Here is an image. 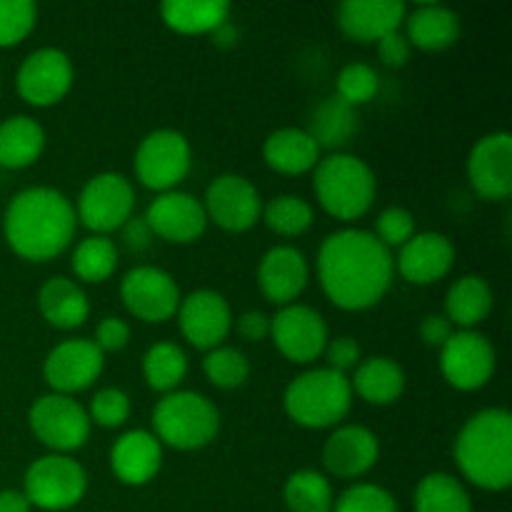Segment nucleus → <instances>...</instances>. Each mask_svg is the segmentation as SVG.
Here are the masks:
<instances>
[{"label": "nucleus", "instance_id": "1a4fd4ad", "mask_svg": "<svg viewBox=\"0 0 512 512\" xmlns=\"http://www.w3.org/2000/svg\"><path fill=\"white\" fill-rule=\"evenodd\" d=\"M75 218L93 235H105L123 228L135 210L133 183L123 173H98L83 185L75 200Z\"/></svg>", "mask_w": 512, "mask_h": 512}, {"label": "nucleus", "instance_id": "473e14b6", "mask_svg": "<svg viewBox=\"0 0 512 512\" xmlns=\"http://www.w3.org/2000/svg\"><path fill=\"white\" fill-rule=\"evenodd\" d=\"M188 375V355L178 343H155L143 355V378L160 395L175 393Z\"/></svg>", "mask_w": 512, "mask_h": 512}, {"label": "nucleus", "instance_id": "c9c22d12", "mask_svg": "<svg viewBox=\"0 0 512 512\" xmlns=\"http://www.w3.org/2000/svg\"><path fill=\"white\" fill-rule=\"evenodd\" d=\"M285 508L290 512H333L335 495L328 475L318 470H298L285 480Z\"/></svg>", "mask_w": 512, "mask_h": 512}, {"label": "nucleus", "instance_id": "ea45409f", "mask_svg": "<svg viewBox=\"0 0 512 512\" xmlns=\"http://www.w3.org/2000/svg\"><path fill=\"white\" fill-rule=\"evenodd\" d=\"M38 23V5L30 0H0V48L23 43Z\"/></svg>", "mask_w": 512, "mask_h": 512}, {"label": "nucleus", "instance_id": "c03bdc74", "mask_svg": "<svg viewBox=\"0 0 512 512\" xmlns=\"http://www.w3.org/2000/svg\"><path fill=\"white\" fill-rule=\"evenodd\" d=\"M325 355V368L335 370L340 375H348L350 370H355L363 360V350H360V343L355 338H333L328 340L323 350Z\"/></svg>", "mask_w": 512, "mask_h": 512}, {"label": "nucleus", "instance_id": "37998d69", "mask_svg": "<svg viewBox=\"0 0 512 512\" xmlns=\"http://www.w3.org/2000/svg\"><path fill=\"white\" fill-rule=\"evenodd\" d=\"M415 230V215L410 210L400 208V205H390L375 220V238L385 245V248L393 253V248H403L413 235Z\"/></svg>", "mask_w": 512, "mask_h": 512}, {"label": "nucleus", "instance_id": "39448f33", "mask_svg": "<svg viewBox=\"0 0 512 512\" xmlns=\"http://www.w3.org/2000/svg\"><path fill=\"white\" fill-rule=\"evenodd\" d=\"M283 408L300 428H338L353 408L350 378L330 368L305 370L285 388Z\"/></svg>", "mask_w": 512, "mask_h": 512}, {"label": "nucleus", "instance_id": "ddd939ff", "mask_svg": "<svg viewBox=\"0 0 512 512\" xmlns=\"http://www.w3.org/2000/svg\"><path fill=\"white\" fill-rule=\"evenodd\" d=\"M73 80V60L65 50L40 48L20 63L15 88H18L20 98L33 108H50L70 93Z\"/></svg>", "mask_w": 512, "mask_h": 512}, {"label": "nucleus", "instance_id": "6e6552de", "mask_svg": "<svg viewBox=\"0 0 512 512\" xmlns=\"http://www.w3.org/2000/svg\"><path fill=\"white\" fill-rule=\"evenodd\" d=\"M135 178L153 193H170L188 178L193 168V148L180 130L160 128L140 140L133 158Z\"/></svg>", "mask_w": 512, "mask_h": 512}, {"label": "nucleus", "instance_id": "7c9ffc66", "mask_svg": "<svg viewBox=\"0 0 512 512\" xmlns=\"http://www.w3.org/2000/svg\"><path fill=\"white\" fill-rule=\"evenodd\" d=\"M45 150V130L30 115H13L0 123V168L23 170L38 163Z\"/></svg>", "mask_w": 512, "mask_h": 512}, {"label": "nucleus", "instance_id": "aec40b11", "mask_svg": "<svg viewBox=\"0 0 512 512\" xmlns=\"http://www.w3.org/2000/svg\"><path fill=\"white\" fill-rule=\"evenodd\" d=\"M380 440L365 425H338L323 445V468L333 478L358 480L378 465Z\"/></svg>", "mask_w": 512, "mask_h": 512}, {"label": "nucleus", "instance_id": "bb28decb", "mask_svg": "<svg viewBox=\"0 0 512 512\" xmlns=\"http://www.w3.org/2000/svg\"><path fill=\"white\" fill-rule=\"evenodd\" d=\"M38 310L50 328L78 330L88 320L90 303L80 283L55 275L38 290Z\"/></svg>", "mask_w": 512, "mask_h": 512}, {"label": "nucleus", "instance_id": "c756f323", "mask_svg": "<svg viewBox=\"0 0 512 512\" xmlns=\"http://www.w3.org/2000/svg\"><path fill=\"white\" fill-rule=\"evenodd\" d=\"M310 138L318 143L320 150H330V153H340L350 140L358 135L360 130V115L358 110L350 108L340 98L330 95L323 98L313 108L308 118Z\"/></svg>", "mask_w": 512, "mask_h": 512}, {"label": "nucleus", "instance_id": "603ef678", "mask_svg": "<svg viewBox=\"0 0 512 512\" xmlns=\"http://www.w3.org/2000/svg\"><path fill=\"white\" fill-rule=\"evenodd\" d=\"M210 38H213V43L220 45V48H233V45L238 43V28H235V25L228 20V23L220 25V28L215 30Z\"/></svg>", "mask_w": 512, "mask_h": 512}, {"label": "nucleus", "instance_id": "f257e3e1", "mask_svg": "<svg viewBox=\"0 0 512 512\" xmlns=\"http://www.w3.org/2000/svg\"><path fill=\"white\" fill-rule=\"evenodd\" d=\"M315 268L325 298L348 313L375 308L395 278L393 253L370 230L360 228L330 233L320 245Z\"/></svg>", "mask_w": 512, "mask_h": 512}, {"label": "nucleus", "instance_id": "3c124183", "mask_svg": "<svg viewBox=\"0 0 512 512\" xmlns=\"http://www.w3.org/2000/svg\"><path fill=\"white\" fill-rule=\"evenodd\" d=\"M33 505L28 503L23 490H0V512H30Z\"/></svg>", "mask_w": 512, "mask_h": 512}, {"label": "nucleus", "instance_id": "49530a36", "mask_svg": "<svg viewBox=\"0 0 512 512\" xmlns=\"http://www.w3.org/2000/svg\"><path fill=\"white\" fill-rule=\"evenodd\" d=\"M375 45H378V58L385 68H403L410 60V50H413L403 30H393Z\"/></svg>", "mask_w": 512, "mask_h": 512}, {"label": "nucleus", "instance_id": "20e7f679", "mask_svg": "<svg viewBox=\"0 0 512 512\" xmlns=\"http://www.w3.org/2000/svg\"><path fill=\"white\" fill-rule=\"evenodd\" d=\"M313 190L320 208L340 223L360 220L375 203L378 180L370 165L350 153H330L313 170Z\"/></svg>", "mask_w": 512, "mask_h": 512}, {"label": "nucleus", "instance_id": "a18cd8bd", "mask_svg": "<svg viewBox=\"0 0 512 512\" xmlns=\"http://www.w3.org/2000/svg\"><path fill=\"white\" fill-rule=\"evenodd\" d=\"M95 345L100 353H120L130 343V325L123 318H103L95 328Z\"/></svg>", "mask_w": 512, "mask_h": 512}, {"label": "nucleus", "instance_id": "4be33fe9", "mask_svg": "<svg viewBox=\"0 0 512 512\" xmlns=\"http://www.w3.org/2000/svg\"><path fill=\"white\" fill-rule=\"evenodd\" d=\"M455 265V245L448 235L415 233L395 258V273L413 285H433L443 280Z\"/></svg>", "mask_w": 512, "mask_h": 512}, {"label": "nucleus", "instance_id": "b1692460", "mask_svg": "<svg viewBox=\"0 0 512 512\" xmlns=\"http://www.w3.org/2000/svg\"><path fill=\"white\" fill-rule=\"evenodd\" d=\"M408 5L400 0H345L338 5L340 33L355 43H378L403 25Z\"/></svg>", "mask_w": 512, "mask_h": 512}, {"label": "nucleus", "instance_id": "6ab92c4d", "mask_svg": "<svg viewBox=\"0 0 512 512\" xmlns=\"http://www.w3.org/2000/svg\"><path fill=\"white\" fill-rule=\"evenodd\" d=\"M143 218L153 238H160L173 245L195 243V240L203 238L210 225L203 200L190 193H183V190H170V193L155 195Z\"/></svg>", "mask_w": 512, "mask_h": 512}, {"label": "nucleus", "instance_id": "0eeeda50", "mask_svg": "<svg viewBox=\"0 0 512 512\" xmlns=\"http://www.w3.org/2000/svg\"><path fill=\"white\" fill-rule=\"evenodd\" d=\"M23 493L38 510H70L88 493V473L70 455H43L25 470Z\"/></svg>", "mask_w": 512, "mask_h": 512}, {"label": "nucleus", "instance_id": "4468645a", "mask_svg": "<svg viewBox=\"0 0 512 512\" xmlns=\"http://www.w3.org/2000/svg\"><path fill=\"white\" fill-rule=\"evenodd\" d=\"M270 338L283 358L295 365H310L328 345V325L310 305H285L270 318Z\"/></svg>", "mask_w": 512, "mask_h": 512}, {"label": "nucleus", "instance_id": "dca6fc26", "mask_svg": "<svg viewBox=\"0 0 512 512\" xmlns=\"http://www.w3.org/2000/svg\"><path fill=\"white\" fill-rule=\"evenodd\" d=\"M105 368V355L98 345L88 338L63 340L55 345L43 363V378L48 388L58 395L83 393L95 380L100 378Z\"/></svg>", "mask_w": 512, "mask_h": 512}, {"label": "nucleus", "instance_id": "72a5a7b5", "mask_svg": "<svg viewBox=\"0 0 512 512\" xmlns=\"http://www.w3.org/2000/svg\"><path fill=\"white\" fill-rule=\"evenodd\" d=\"M415 512H475L468 488L450 473H428L415 488Z\"/></svg>", "mask_w": 512, "mask_h": 512}, {"label": "nucleus", "instance_id": "f03ea898", "mask_svg": "<svg viewBox=\"0 0 512 512\" xmlns=\"http://www.w3.org/2000/svg\"><path fill=\"white\" fill-rule=\"evenodd\" d=\"M78 230L75 208L60 190L48 185L20 190L3 215L8 248L30 263H48L70 248Z\"/></svg>", "mask_w": 512, "mask_h": 512}, {"label": "nucleus", "instance_id": "a878e982", "mask_svg": "<svg viewBox=\"0 0 512 512\" xmlns=\"http://www.w3.org/2000/svg\"><path fill=\"white\" fill-rule=\"evenodd\" d=\"M320 158H323V150L305 128H280L270 133L263 143L265 165L280 175L313 173Z\"/></svg>", "mask_w": 512, "mask_h": 512}, {"label": "nucleus", "instance_id": "412c9836", "mask_svg": "<svg viewBox=\"0 0 512 512\" xmlns=\"http://www.w3.org/2000/svg\"><path fill=\"white\" fill-rule=\"evenodd\" d=\"M310 280V265L293 245H275L260 258L258 288L268 303L285 308L303 295Z\"/></svg>", "mask_w": 512, "mask_h": 512}, {"label": "nucleus", "instance_id": "09e8293b", "mask_svg": "<svg viewBox=\"0 0 512 512\" xmlns=\"http://www.w3.org/2000/svg\"><path fill=\"white\" fill-rule=\"evenodd\" d=\"M455 328L443 313L425 315L423 323H420V340H423L428 348H443L450 338H453Z\"/></svg>", "mask_w": 512, "mask_h": 512}, {"label": "nucleus", "instance_id": "c85d7f7f", "mask_svg": "<svg viewBox=\"0 0 512 512\" xmlns=\"http://www.w3.org/2000/svg\"><path fill=\"white\" fill-rule=\"evenodd\" d=\"M493 288L483 275H463L445 293V318L460 330H478L493 313Z\"/></svg>", "mask_w": 512, "mask_h": 512}, {"label": "nucleus", "instance_id": "8fccbe9b", "mask_svg": "<svg viewBox=\"0 0 512 512\" xmlns=\"http://www.w3.org/2000/svg\"><path fill=\"white\" fill-rule=\"evenodd\" d=\"M120 243L128 253L140 255L153 245V233H150L145 218H130L128 223L120 228Z\"/></svg>", "mask_w": 512, "mask_h": 512}, {"label": "nucleus", "instance_id": "f704fd0d", "mask_svg": "<svg viewBox=\"0 0 512 512\" xmlns=\"http://www.w3.org/2000/svg\"><path fill=\"white\" fill-rule=\"evenodd\" d=\"M118 245L105 235H90L73 250V275L80 283L100 285L118 270Z\"/></svg>", "mask_w": 512, "mask_h": 512}, {"label": "nucleus", "instance_id": "7ed1b4c3", "mask_svg": "<svg viewBox=\"0 0 512 512\" xmlns=\"http://www.w3.org/2000/svg\"><path fill=\"white\" fill-rule=\"evenodd\" d=\"M460 475L485 493H503L512 485V415L485 408L470 415L455 438Z\"/></svg>", "mask_w": 512, "mask_h": 512}, {"label": "nucleus", "instance_id": "e433bc0d", "mask_svg": "<svg viewBox=\"0 0 512 512\" xmlns=\"http://www.w3.org/2000/svg\"><path fill=\"white\" fill-rule=\"evenodd\" d=\"M260 220L280 238H298L313 228L315 213L313 205L300 195H278L270 203H263Z\"/></svg>", "mask_w": 512, "mask_h": 512}, {"label": "nucleus", "instance_id": "58836bf2", "mask_svg": "<svg viewBox=\"0 0 512 512\" xmlns=\"http://www.w3.org/2000/svg\"><path fill=\"white\" fill-rule=\"evenodd\" d=\"M335 98L348 103L350 108L358 110L360 105L370 103L380 90V75L373 65L368 63H348L338 73V83H335Z\"/></svg>", "mask_w": 512, "mask_h": 512}, {"label": "nucleus", "instance_id": "393cba45", "mask_svg": "<svg viewBox=\"0 0 512 512\" xmlns=\"http://www.w3.org/2000/svg\"><path fill=\"white\" fill-rule=\"evenodd\" d=\"M405 38L410 48L440 53L460 40V15L440 3H420L405 13Z\"/></svg>", "mask_w": 512, "mask_h": 512}, {"label": "nucleus", "instance_id": "2eb2a0df", "mask_svg": "<svg viewBox=\"0 0 512 512\" xmlns=\"http://www.w3.org/2000/svg\"><path fill=\"white\" fill-rule=\"evenodd\" d=\"M208 223L218 225L225 233H245L260 223L263 198L248 178L223 173L208 185L203 198Z\"/></svg>", "mask_w": 512, "mask_h": 512}, {"label": "nucleus", "instance_id": "cd10ccee", "mask_svg": "<svg viewBox=\"0 0 512 512\" xmlns=\"http://www.w3.org/2000/svg\"><path fill=\"white\" fill-rule=\"evenodd\" d=\"M405 370L398 360L388 355H373V358L360 360L358 368L353 370L350 388L353 395L365 400L368 405H393L403 398L405 393Z\"/></svg>", "mask_w": 512, "mask_h": 512}, {"label": "nucleus", "instance_id": "5701e85b", "mask_svg": "<svg viewBox=\"0 0 512 512\" xmlns=\"http://www.w3.org/2000/svg\"><path fill=\"white\" fill-rule=\"evenodd\" d=\"M163 468V445L150 430H128L110 448V470L130 488L153 483Z\"/></svg>", "mask_w": 512, "mask_h": 512}, {"label": "nucleus", "instance_id": "de8ad7c7", "mask_svg": "<svg viewBox=\"0 0 512 512\" xmlns=\"http://www.w3.org/2000/svg\"><path fill=\"white\" fill-rule=\"evenodd\" d=\"M235 330L248 343H263L265 338H270V315L263 310H248L235 320Z\"/></svg>", "mask_w": 512, "mask_h": 512}, {"label": "nucleus", "instance_id": "9d476101", "mask_svg": "<svg viewBox=\"0 0 512 512\" xmlns=\"http://www.w3.org/2000/svg\"><path fill=\"white\" fill-rule=\"evenodd\" d=\"M30 433L55 455H70L90 438L88 410L70 395H40L28 410Z\"/></svg>", "mask_w": 512, "mask_h": 512}, {"label": "nucleus", "instance_id": "f3484780", "mask_svg": "<svg viewBox=\"0 0 512 512\" xmlns=\"http://www.w3.org/2000/svg\"><path fill=\"white\" fill-rule=\"evenodd\" d=\"M175 318H178L183 338L203 353L225 345L233 330V310L218 290L203 288L185 295Z\"/></svg>", "mask_w": 512, "mask_h": 512}, {"label": "nucleus", "instance_id": "f8f14e48", "mask_svg": "<svg viewBox=\"0 0 512 512\" xmlns=\"http://www.w3.org/2000/svg\"><path fill=\"white\" fill-rule=\"evenodd\" d=\"M495 348L478 330H455L453 338L440 348V373L450 388L475 393L493 380Z\"/></svg>", "mask_w": 512, "mask_h": 512}, {"label": "nucleus", "instance_id": "a211bd4d", "mask_svg": "<svg viewBox=\"0 0 512 512\" xmlns=\"http://www.w3.org/2000/svg\"><path fill=\"white\" fill-rule=\"evenodd\" d=\"M468 183L490 203H503L512 195V135L505 130L483 135L465 163Z\"/></svg>", "mask_w": 512, "mask_h": 512}, {"label": "nucleus", "instance_id": "4c0bfd02", "mask_svg": "<svg viewBox=\"0 0 512 512\" xmlns=\"http://www.w3.org/2000/svg\"><path fill=\"white\" fill-rule=\"evenodd\" d=\"M203 373L215 388L238 390L248 383L250 360L243 350L233 348V345H220V348L205 353Z\"/></svg>", "mask_w": 512, "mask_h": 512}, {"label": "nucleus", "instance_id": "423d86ee", "mask_svg": "<svg viewBox=\"0 0 512 512\" xmlns=\"http://www.w3.org/2000/svg\"><path fill=\"white\" fill-rule=\"evenodd\" d=\"M220 433V413L213 400L195 390L163 395L153 410V435L160 445L190 453L208 448Z\"/></svg>", "mask_w": 512, "mask_h": 512}, {"label": "nucleus", "instance_id": "a19ab883", "mask_svg": "<svg viewBox=\"0 0 512 512\" xmlns=\"http://www.w3.org/2000/svg\"><path fill=\"white\" fill-rule=\"evenodd\" d=\"M333 512H400L398 500L383 485L355 483L335 500Z\"/></svg>", "mask_w": 512, "mask_h": 512}, {"label": "nucleus", "instance_id": "9b49d317", "mask_svg": "<svg viewBox=\"0 0 512 512\" xmlns=\"http://www.w3.org/2000/svg\"><path fill=\"white\" fill-rule=\"evenodd\" d=\"M120 300L133 318L143 323H168L183 300L173 275L155 265H135L120 280Z\"/></svg>", "mask_w": 512, "mask_h": 512}, {"label": "nucleus", "instance_id": "2f4dec72", "mask_svg": "<svg viewBox=\"0 0 512 512\" xmlns=\"http://www.w3.org/2000/svg\"><path fill=\"white\" fill-rule=\"evenodd\" d=\"M160 18L173 33L213 35L230 20V3L225 0H165Z\"/></svg>", "mask_w": 512, "mask_h": 512}, {"label": "nucleus", "instance_id": "79ce46f5", "mask_svg": "<svg viewBox=\"0 0 512 512\" xmlns=\"http://www.w3.org/2000/svg\"><path fill=\"white\" fill-rule=\"evenodd\" d=\"M90 423L105 430H118L130 418V398L120 388H100L88 408Z\"/></svg>", "mask_w": 512, "mask_h": 512}]
</instances>
